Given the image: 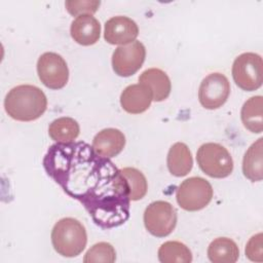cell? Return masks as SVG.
Wrapping results in <instances>:
<instances>
[{
  "mask_svg": "<svg viewBox=\"0 0 263 263\" xmlns=\"http://www.w3.org/2000/svg\"><path fill=\"white\" fill-rule=\"evenodd\" d=\"M47 175L82 203L103 229L118 227L129 217V186L121 171L85 142L51 145L44 158Z\"/></svg>",
  "mask_w": 263,
  "mask_h": 263,
  "instance_id": "1",
  "label": "cell"
},
{
  "mask_svg": "<svg viewBox=\"0 0 263 263\" xmlns=\"http://www.w3.org/2000/svg\"><path fill=\"white\" fill-rule=\"evenodd\" d=\"M47 108L45 93L37 86L21 84L12 87L4 99L5 112L17 121H33Z\"/></svg>",
  "mask_w": 263,
  "mask_h": 263,
  "instance_id": "2",
  "label": "cell"
},
{
  "mask_svg": "<svg viewBox=\"0 0 263 263\" xmlns=\"http://www.w3.org/2000/svg\"><path fill=\"white\" fill-rule=\"evenodd\" d=\"M87 234L85 227L74 218L59 220L51 230V243L63 257H77L85 249Z\"/></svg>",
  "mask_w": 263,
  "mask_h": 263,
  "instance_id": "3",
  "label": "cell"
},
{
  "mask_svg": "<svg viewBox=\"0 0 263 263\" xmlns=\"http://www.w3.org/2000/svg\"><path fill=\"white\" fill-rule=\"evenodd\" d=\"M196 160L199 168L211 178H226L233 171L230 153L218 143L202 144L197 150Z\"/></svg>",
  "mask_w": 263,
  "mask_h": 263,
  "instance_id": "4",
  "label": "cell"
},
{
  "mask_svg": "<svg viewBox=\"0 0 263 263\" xmlns=\"http://www.w3.org/2000/svg\"><path fill=\"white\" fill-rule=\"evenodd\" d=\"M213 195L212 185L201 177H190L184 180L176 192L178 204L188 212L204 209L211 202Z\"/></svg>",
  "mask_w": 263,
  "mask_h": 263,
  "instance_id": "5",
  "label": "cell"
},
{
  "mask_svg": "<svg viewBox=\"0 0 263 263\" xmlns=\"http://www.w3.org/2000/svg\"><path fill=\"white\" fill-rule=\"evenodd\" d=\"M235 84L246 91L258 89L263 82L262 58L255 52H243L235 58L232 65Z\"/></svg>",
  "mask_w": 263,
  "mask_h": 263,
  "instance_id": "6",
  "label": "cell"
},
{
  "mask_svg": "<svg viewBox=\"0 0 263 263\" xmlns=\"http://www.w3.org/2000/svg\"><path fill=\"white\" fill-rule=\"evenodd\" d=\"M144 225L149 233L156 237L170 235L177 225V212L167 201L151 202L144 212Z\"/></svg>",
  "mask_w": 263,
  "mask_h": 263,
  "instance_id": "7",
  "label": "cell"
},
{
  "mask_svg": "<svg viewBox=\"0 0 263 263\" xmlns=\"http://www.w3.org/2000/svg\"><path fill=\"white\" fill-rule=\"evenodd\" d=\"M37 74L40 81L50 89L63 88L69 80V69L62 55L44 52L37 61Z\"/></svg>",
  "mask_w": 263,
  "mask_h": 263,
  "instance_id": "8",
  "label": "cell"
},
{
  "mask_svg": "<svg viewBox=\"0 0 263 263\" xmlns=\"http://www.w3.org/2000/svg\"><path fill=\"white\" fill-rule=\"evenodd\" d=\"M230 93V83L222 73H211L204 77L198 88V101L209 110L222 107Z\"/></svg>",
  "mask_w": 263,
  "mask_h": 263,
  "instance_id": "9",
  "label": "cell"
},
{
  "mask_svg": "<svg viewBox=\"0 0 263 263\" xmlns=\"http://www.w3.org/2000/svg\"><path fill=\"white\" fill-rule=\"evenodd\" d=\"M146 58V48L138 40L118 46L112 54L113 71L121 77H128L139 71Z\"/></svg>",
  "mask_w": 263,
  "mask_h": 263,
  "instance_id": "10",
  "label": "cell"
},
{
  "mask_svg": "<svg viewBox=\"0 0 263 263\" xmlns=\"http://www.w3.org/2000/svg\"><path fill=\"white\" fill-rule=\"evenodd\" d=\"M138 35V25L127 16H113L105 23L104 38L110 44L126 45L136 41Z\"/></svg>",
  "mask_w": 263,
  "mask_h": 263,
  "instance_id": "11",
  "label": "cell"
},
{
  "mask_svg": "<svg viewBox=\"0 0 263 263\" xmlns=\"http://www.w3.org/2000/svg\"><path fill=\"white\" fill-rule=\"evenodd\" d=\"M153 101L151 89L143 84H130L126 86L120 95V105L124 111L130 114L145 112Z\"/></svg>",
  "mask_w": 263,
  "mask_h": 263,
  "instance_id": "12",
  "label": "cell"
},
{
  "mask_svg": "<svg viewBox=\"0 0 263 263\" xmlns=\"http://www.w3.org/2000/svg\"><path fill=\"white\" fill-rule=\"evenodd\" d=\"M125 146V136L117 128L109 127L99 132L92 140V149L105 158L117 156Z\"/></svg>",
  "mask_w": 263,
  "mask_h": 263,
  "instance_id": "13",
  "label": "cell"
},
{
  "mask_svg": "<svg viewBox=\"0 0 263 263\" xmlns=\"http://www.w3.org/2000/svg\"><path fill=\"white\" fill-rule=\"evenodd\" d=\"M70 34L76 43L83 46L92 45L100 38L101 24L91 14L78 15L71 23Z\"/></svg>",
  "mask_w": 263,
  "mask_h": 263,
  "instance_id": "14",
  "label": "cell"
},
{
  "mask_svg": "<svg viewBox=\"0 0 263 263\" xmlns=\"http://www.w3.org/2000/svg\"><path fill=\"white\" fill-rule=\"evenodd\" d=\"M139 82L147 85L151 89L153 101L155 102L164 101L171 93V79L164 71L158 68H150L145 70L140 75Z\"/></svg>",
  "mask_w": 263,
  "mask_h": 263,
  "instance_id": "15",
  "label": "cell"
},
{
  "mask_svg": "<svg viewBox=\"0 0 263 263\" xmlns=\"http://www.w3.org/2000/svg\"><path fill=\"white\" fill-rule=\"evenodd\" d=\"M166 164L170 173L175 177H184L192 170L193 158L188 146L177 142L168 150Z\"/></svg>",
  "mask_w": 263,
  "mask_h": 263,
  "instance_id": "16",
  "label": "cell"
},
{
  "mask_svg": "<svg viewBox=\"0 0 263 263\" xmlns=\"http://www.w3.org/2000/svg\"><path fill=\"white\" fill-rule=\"evenodd\" d=\"M263 139L259 138L246 151L242 159L243 176L252 182H259L263 178Z\"/></svg>",
  "mask_w": 263,
  "mask_h": 263,
  "instance_id": "17",
  "label": "cell"
},
{
  "mask_svg": "<svg viewBox=\"0 0 263 263\" xmlns=\"http://www.w3.org/2000/svg\"><path fill=\"white\" fill-rule=\"evenodd\" d=\"M208 257L213 263H234L239 257V249L231 238L218 237L210 243Z\"/></svg>",
  "mask_w": 263,
  "mask_h": 263,
  "instance_id": "18",
  "label": "cell"
},
{
  "mask_svg": "<svg viewBox=\"0 0 263 263\" xmlns=\"http://www.w3.org/2000/svg\"><path fill=\"white\" fill-rule=\"evenodd\" d=\"M240 118L243 126L253 134H261L263 130L262 97L250 98L241 107Z\"/></svg>",
  "mask_w": 263,
  "mask_h": 263,
  "instance_id": "19",
  "label": "cell"
},
{
  "mask_svg": "<svg viewBox=\"0 0 263 263\" xmlns=\"http://www.w3.org/2000/svg\"><path fill=\"white\" fill-rule=\"evenodd\" d=\"M78 122L71 117L54 119L48 126V135L57 143H72L79 136Z\"/></svg>",
  "mask_w": 263,
  "mask_h": 263,
  "instance_id": "20",
  "label": "cell"
},
{
  "mask_svg": "<svg viewBox=\"0 0 263 263\" xmlns=\"http://www.w3.org/2000/svg\"><path fill=\"white\" fill-rule=\"evenodd\" d=\"M157 256L161 263H190L192 261L189 248L178 240L163 242L158 249Z\"/></svg>",
  "mask_w": 263,
  "mask_h": 263,
  "instance_id": "21",
  "label": "cell"
},
{
  "mask_svg": "<svg viewBox=\"0 0 263 263\" xmlns=\"http://www.w3.org/2000/svg\"><path fill=\"white\" fill-rule=\"evenodd\" d=\"M120 171L129 186V199L132 201L142 199L148 190L146 177L141 171L135 167H124Z\"/></svg>",
  "mask_w": 263,
  "mask_h": 263,
  "instance_id": "22",
  "label": "cell"
},
{
  "mask_svg": "<svg viewBox=\"0 0 263 263\" xmlns=\"http://www.w3.org/2000/svg\"><path fill=\"white\" fill-rule=\"evenodd\" d=\"M116 260V252L113 246L106 241L95 243L85 253L83 262L84 263H113Z\"/></svg>",
  "mask_w": 263,
  "mask_h": 263,
  "instance_id": "23",
  "label": "cell"
},
{
  "mask_svg": "<svg viewBox=\"0 0 263 263\" xmlns=\"http://www.w3.org/2000/svg\"><path fill=\"white\" fill-rule=\"evenodd\" d=\"M101 2L97 1V0H92V1H73V0H69L65 2V6L66 9L68 10V12L72 15L78 16V15H82V14H93L100 7Z\"/></svg>",
  "mask_w": 263,
  "mask_h": 263,
  "instance_id": "24",
  "label": "cell"
},
{
  "mask_svg": "<svg viewBox=\"0 0 263 263\" xmlns=\"http://www.w3.org/2000/svg\"><path fill=\"white\" fill-rule=\"evenodd\" d=\"M262 233L259 232L253 235L246 246V256L249 260L254 262L263 261V247H262Z\"/></svg>",
  "mask_w": 263,
  "mask_h": 263,
  "instance_id": "25",
  "label": "cell"
}]
</instances>
